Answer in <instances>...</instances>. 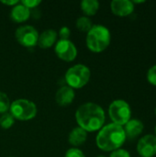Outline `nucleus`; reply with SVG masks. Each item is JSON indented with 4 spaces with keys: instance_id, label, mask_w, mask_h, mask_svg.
Instances as JSON below:
<instances>
[{
    "instance_id": "nucleus-10",
    "label": "nucleus",
    "mask_w": 156,
    "mask_h": 157,
    "mask_svg": "<svg viewBox=\"0 0 156 157\" xmlns=\"http://www.w3.org/2000/svg\"><path fill=\"white\" fill-rule=\"evenodd\" d=\"M110 9L115 16L124 17L133 13L135 5L131 0H113L110 3Z\"/></svg>"
},
{
    "instance_id": "nucleus-29",
    "label": "nucleus",
    "mask_w": 156,
    "mask_h": 157,
    "mask_svg": "<svg viewBox=\"0 0 156 157\" xmlns=\"http://www.w3.org/2000/svg\"><path fill=\"white\" fill-rule=\"evenodd\" d=\"M154 112H155V115H156V108H155V110H154Z\"/></svg>"
},
{
    "instance_id": "nucleus-18",
    "label": "nucleus",
    "mask_w": 156,
    "mask_h": 157,
    "mask_svg": "<svg viewBox=\"0 0 156 157\" xmlns=\"http://www.w3.org/2000/svg\"><path fill=\"white\" fill-rule=\"evenodd\" d=\"M15 122L14 117L10 114V112H6L5 114H2L0 117V127L4 130H7L13 126Z\"/></svg>"
},
{
    "instance_id": "nucleus-2",
    "label": "nucleus",
    "mask_w": 156,
    "mask_h": 157,
    "mask_svg": "<svg viewBox=\"0 0 156 157\" xmlns=\"http://www.w3.org/2000/svg\"><path fill=\"white\" fill-rule=\"evenodd\" d=\"M126 139L123 127L111 122L103 126L98 131L96 137V144L104 152H113L121 148Z\"/></svg>"
},
{
    "instance_id": "nucleus-28",
    "label": "nucleus",
    "mask_w": 156,
    "mask_h": 157,
    "mask_svg": "<svg viewBox=\"0 0 156 157\" xmlns=\"http://www.w3.org/2000/svg\"><path fill=\"white\" fill-rule=\"evenodd\" d=\"M97 157H106V156H103V155H99V156H97Z\"/></svg>"
},
{
    "instance_id": "nucleus-5",
    "label": "nucleus",
    "mask_w": 156,
    "mask_h": 157,
    "mask_svg": "<svg viewBox=\"0 0 156 157\" xmlns=\"http://www.w3.org/2000/svg\"><path fill=\"white\" fill-rule=\"evenodd\" d=\"M9 111L15 120L27 121L34 119L37 115L38 110L36 105L32 101L24 98H19L14 100L11 103Z\"/></svg>"
},
{
    "instance_id": "nucleus-6",
    "label": "nucleus",
    "mask_w": 156,
    "mask_h": 157,
    "mask_svg": "<svg viewBox=\"0 0 156 157\" xmlns=\"http://www.w3.org/2000/svg\"><path fill=\"white\" fill-rule=\"evenodd\" d=\"M108 116L112 123L123 127L131 119V108L127 101L116 99L108 107Z\"/></svg>"
},
{
    "instance_id": "nucleus-27",
    "label": "nucleus",
    "mask_w": 156,
    "mask_h": 157,
    "mask_svg": "<svg viewBox=\"0 0 156 157\" xmlns=\"http://www.w3.org/2000/svg\"><path fill=\"white\" fill-rule=\"evenodd\" d=\"M154 135L156 136V125H155V127H154Z\"/></svg>"
},
{
    "instance_id": "nucleus-16",
    "label": "nucleus",
    "mask_w": 156,
    "mask_h": 157,
    "mask_svg": "<svg viewBox=\"0 0 156 157\" xmlns=\"http://www.w3.org/2000/svg\"><path fill=\"white\" fill-rule=\"evenodd\" d=\"M81 10L86 17L94 16L99 9V2L97 0H83L80 4Z\"/></svg>"
},
{
    "instance_id": "nucleus-22",
    "label": "nucleus",
    "mask_w": 156,
    "mask_h": 157,
    "mask_svg": "<svg viewBox=\"0 0 156 157\" xmlns=\"http://www.w3.org/2000/svg\"><path fill=\"white\" fill-rule=\"evenodd\" d=\"M109 157H131V154L129 153V151L120 148L118 150H115L113 152H111Z\"/></svg>"
},
{
    "instance_id": "nucleus-7",
    "label": "nucleus",
    "mask_w": 156,
    "mask_h": 157,
    "mask_svg": "<svg viewBox=\"0 0 156 157\" xmlns=\"http://www.w3.org/2000/svg\"><path fill=\"white\" fill-rule=\"evenodd\" d=\"M39 33L37 29L30 25H24L19 28L15 32V38L17 42L26 48H32L37 45Z\"/></svg>"
},
{
    "instance_id": "nucleus-9",
    "label": "nucleus",
    "mask_w": 156,
    "mask_h": 157,
    "mask_svg": "<svg viewBox=\"0 0 156 157\" xmlns=\"http://www.w3.org/2000/svg\"><path fill=\"white\" fill-rule=\"evenodd\" d=\"M137 153L140 157H154L156 155V136L145 134L137 143Z\"/></svg>"
},
{
    "instance_id": "nucleus-14",
    "label": "nucleus",
    "mask_w": 156,
    "mask_h": 157,
    "mask_svg": "<svg viewBox=\"0 0 156 157\" xmlns=\"http://www.w3.org/2000/svg\"><path fill=\"white\" fill-rule=\"evenodd\" d=\"M87 139V132L80 127L74 128L68 136V142L74 148L84 144Z\"/></svg>"
},
{
    "instance_id": "nucleus-21",
    "label": "nucleus",
    "mask_w": 156,
    "mask_h": 157,
    "mask_svg": "<svg viewBox=\"0 0 156 157\" xmlns=\"http://www.w3.org/2000/svg\"><path fill=\"white\" fill-rule=\"evenodd\" d=\"M64 157H86V155L80 149L74 147L66 151Z\"/></svg>"
},
{
    "instance_id": "nucleus-23",
    "label": "nucleus",
    "mask_w": 156,
    "mask_h": 157,
    "mask_svg": "<svg viewBox=\"0 0 156 157\" xmlns=\"http://www.w3.org/2000/svg\"><path fill=\"white\" fill-rule=\"evenodd\" d=\"M20 3L23 6H25L27 8L31 9V8L38 6L41 3V1H40V0H22V1H20Z\"/></svg>"
},
{
    "instance_id": "nucleus-30",
    "label": "nucleus",
    "mask_w": 156,
    "mask_h": 157,
    "mask_svg": "<svg viewBox=\"0 0 156 157\" xmlns=\"http://www.w3.org/2000/svg\"><path fill=\"white\" fill-rule=\"evenodd\" d=\"M10 157H13V156H10Z\"/></svg>"
},
{
    "instance_id": "nucleus-20",
    "label": "nucleus",
    "mask_w": 156,
    "mask_h": 157,
    "mask_svg": "<svg viewBox=\"0 0 156 157\" xmlns=\"http://www.w3.org/2000/svg\"><path fill=\"white\" fill-rule=\"evenodd\" d=\"M146 78L149 84L156 86V64L149 68L146 74Z\"/></svg>"
},
{
    "instance_id": "nucleus-3",
    "label": "nucleus",
    "mask_w": 156,
    "mask_h": 157,
    "mask_svg": "<svg viewBox=\"0 0 156 157\" xmlns=\"http://www.w3.org/2000/svg\"><path fill=\"white\" fill-rule=\"evenodd\" d=\"M111 34L109 29L103 25H93L86 34V46L96 53L104 52L110 44Z\"/></svg>"
},
{
    "instance_id": "nucleus-25",
    "label": "nucleus",
    "mask_w": 156,
    "mask_h": 157,
    "mask_svg": "<svg viewBox=\"0 0 156 157\" xmlns=\"http://www.w3.org/2000/svg\"><path fill=\"white\" fill-rule=\"evenodd\" d=\"M2 4L4 5H6V6H15L16 5H17L19 3L18 0H13V1H1Z\"/></svg>"
},
{
    "instance_id": "nucleus-4",
    "label": "nucleus",
    "mask_w": 156,
    "mask_h": 157,
    "mask_svg": "<svg viewBox=\"0 0 156 157\" xmlns=\"http://www.w3.org/2000/svg\"><path fill=\"white\" fill-rule=\"evenodd\" d=\"M91 77L90 69L85 64H75L69 68L65 73V82L68 86L74 89L84 87Z\"/></svg>"
},
{
    "instance_id": "nucleus-1",
    "label": "nucleus",
    "mask_w": 156,
    "mask_h": 157,
    "mask_svg": "<svg viewBox=\"0 0 156 157\" xmlns=\"http://www.w3.org/2000/svg\"><path fill=\"white\" fill-rule=\"evenodd\" d=\"M75 120L80 128L86 132L99 131L105 123L104 109L97 104L86 102L81 105L75 112Z\"/></svg>"
},
{
    "instance_id": "nucleus-24",
    "label": "nucleus",
    "mask_w": 156,
    "mask_h": 157,
    "mask_svg": "<svg viewBox=\"0 0 156 157\" xmlns=\"http://www.w3.org/2000/svg\"><path fill=\"white\" fill-rule=\"evenodd\" d=\"M71 35V30L68 27H62L59 30L60 40H69Z\"/></svg>"
},
{
    "instance_id": "nucleus-15",
    "label": "nucleus",
    "mask_w": 156,
    "mask_h": 157,
    "mask_svg": "<svg viewBox=\"0 0 156 157\" xmlns=\"http://www.w3.org/2000/svg\"><path fill=\"white\" fill-rule=\"evenodd\" d=\"M57 32L53 29H47L43 31L40 35H39L38 39V45L41 49H48L54 45L57 40Z\"/></svg>"
},
{
    "instance_id": "nucleus-13",
    "label": "nucleus",
    "mask_w": 156,
    "mask_h": 157,
    "mask_svg": "<svg viewBox=\"0 0 156 157\" xmlns=\"http://www.w3.org/2000/svg\"><path fill=\"white\" fill-rule=\"evenodd\" d=\"M30 17V10L23 6L20 2L13 6L10 12V17L14 22L21 23L28 20Z\"/></svg>"
},
{
    "instance_id": "nucleus-26",
    "label": "nucleus",
    "mask_w": 156,
    "mask_h": 157,
    "mask_svg": "<svg viewBox=\"0 0 156 157\" xmlns=\"http://www.w3.org/2000/svg\"><path fill=\"white\" fill-rule=\"evenodd\" d=\"M132 2H133L134 5H135V4H143V3H145L144 0H143V1H132Z\"/></svg>"
},
{
    "instance_id": "nucleus-11",
    "label": "nucleus",
    "mask_w": 156,
    "mask_h": 157,
    "mask_svg": "<svg viewBox=\"0 0 156 157\" xmlns=\"http://www.w3.org/2000/svg\"><path fill=\"white\" fill-rule=\"evenodd\" d=\"M126 138L130 140L136 139L139 137L143 130H144V124L142 121L138 119H131L124 126H123Z\"/></svg>"
},
{
    "instance_id": "nucleus-8",
    "label": "nucleus",
    "mask_w": 156,
    "mask_h": 157,
    "mask_svg": "<svg viewBox=\"0 0 156 157\" xmlns=\"http://www.w3.org/2000/svg\"><path fill=\"white\" fill-rule=\"evenodd\" d=\"M54 51L58 58L64 62H73L77 56V49L69 40H58L55 44Z\"/></svg>"
},
{
    "instance_id": "nucleus-12",
    "label": "nucleus",
    "mask_w": 156,
    "mask_h": 157,
    "mask_svg": "<svg viewBox=\"0 0 156 157\" xmlns=\"http://www.w3.org/2000/svg\"><path fill=\"white\" fill-rule=\"evenodd\" d=\"M74 97H75L74 90L68 86H64L57 90L55 99L59 106L66 107L72 104V102L74 99Z\"/></svg>"
},
{
    "instance_id": "nucleus-17",
    "label": "nucleus",
    "mask_w": 156,
    "mask_h": 157,
    "mask_svg": "<svg viewBox=\"0 0 156 157\" xmlns=\"http://www.w3.org/2000/svg\"><path fill=\"white\" fill-rule=\"evenodd\" d=\"M93 27L92 21L88 17L83 16L77 18L76 20V28L81 32H88Z\"/></svg>"
},
{
    "instance_id": "nucleus-19",
    "label": "nucleus",
    "mask_w": 156,
    "mask_h": 157,
    "mask_svg": "<svg viewBox=\"0 0 156 157\" xmlns=\"http://www.w3.org/2000/svg\"><path fill=\"white\" fill-rule=\"evenodd\" d=\"M10 105L11 102L8 96L4 92H0V114H5L8 112Z\"/></svg>"
}]
</instances>
